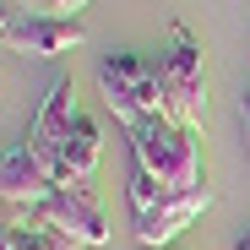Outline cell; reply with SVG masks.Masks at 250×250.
I'll return each instance as SVG.
<instances>
[{"label":"cell","mask_w":250,"mask_h":250,"mask_svg":"<svg viewBox=\"0 0 250 250\" xmlns=\"http://www.w3.org/2000/svg\"><path fill=\"white\" fill-rule=\"evenodd\" d=\"M131 158H136V169H142V174H152V180L169 190V196L207 185L196 131L174 125L169 114H147L142 125H131Z\"/></svg>","instance_id":"obj_1"},{"label":"cell","mask_w":250,"mask_h":250,"mask_svg":"<svg viewBox=\"0 0 250 250\" xmlns=\"http://www.w3.org/2000/svg\"><path fill=\"white\" fill-rule=\"evenodd\" d=\"M158 71V87H163V114L185 131H201V114H207V60H201V44L174 27V44L158 49L152 60Z\"/></svg>","instance_id":"obj_2"},{"label":"cell","mask_w":250,"mask_h":250,"mask_svg":"<svg viewBox=\"0 0 250 250\" xmlns=\"http://www.w3.org/2000/svg\"><path fill=\"white\" fill-rule=\"evenodd\" d=\"M49 196H55V180L33 158L27 142L0 152V229H17V234L44 229V201Z\"/></svg>","instance_id":"obj_3"},{"label":"cell","mask_w":250,"mask_h":250,"mask_svg":"<svg viewBox=\"0 0 250 250\" xmlns=\"http://www.w3.org/2000/svg\"><path fill=\"white\" fill-rule=\"evenodd\" d=\"M98 82H104V104L114 109V120H125V131L142 125L147 114H163V87L147 55H104Z\"/></svg>","instance_id":"obj_4"},{"label":"cell","mask_w":250,"mask_h":250,"mask_svg":"<svg viewBox=\"0 0 250 250\" xmlns=\"http://www.w3.org/2000/svg\"><path fill=\"white\" fill-rule=\"evenodd\" d=\"M76 120H82V109H76V82H71V76H55L49 93H44V104H38V114H33V125H27V136H22L44 169L55 163V152H60V142L71 136ZM49 180H55V174H49Z\"/></svg>","instance_id":"obj_5"},{"label":"cell","mask_w":250,"mask_h":250,"mask_svg":"<svg viewBox=\"0 0 250 250\" xmlns=\"http://www.w3.org/2000/svg\"><path fill=\"white\" fill-rule=\"evenodd\" d=\"M44 223L76 234L82 245H104L109 239V218H104V201H98L93 180L87 185H55V196L44 201Z\"/></svg>","instance_id":"obj_6"},{"label":"cell","mask_w":250,"mask_h":250,"mask_svg":"<svg viewBox=\"0 0 250 250\" xmlns=\"http://www.w3.org/2000/svg\"><path fill=\"white\" fill-rule=\"evenodd\" d=\"M207 207H212V185H196V190H180V196H163L158 207H147V212H136V239L147 245V250H158V245H169V239H180Z\"/></svg>","instance_id":"obj_7"},{"label":"cell","mask_w":250,"mask_h":250,"mask_svg":"<svg viewBox=\"0 0 250 250\" xmlns=\"http://www.w3.org/2000/svg\"><path fill=\"white\" fill-rule=\"evenodd\" d=\"M82 38H87L82 17H22V22L6 27L0 44L17 49V55H65V49L82 44Z\"/></svg>","instance_id":"obj_8"},{"label":"cell","mask_w":250,"mask_h":250,"mask_svg":"<svg viewBox=\"0 0 250 250\" xmlns=\"http://www.w3.org/2000/svg\"><path fill=\"white\" fill-rule=\"evenodd\" d=\"M98 152H104V136H98V125L82 114V120L71 125V136L60 142L55 163H49L55 185H87V180H93V169H98Z\"/></svg>","instance_id":"obj_9"},{"label":"cell","mask_w":250,"mask_h":250,"mask_svg":"<svg viewBox=\"0 0 250 250\" xmlns=\"http://www.w3.org/2000/svg\"><path fill=\"white\" fill-rule=\"evenodd\" d=\"M17 250H82V239L65 234V229H55V223H44V229L17 234Z\"/></svg>","instance_id":"obj_10"},{"label":"cell","mask_w":250,"mask_h":250,"mask_svg":"<svg viewBox=\"0 0 250 250\" xmlns=\"http://www.w3.org/2000/svg\"><path fill=\"white\" fill-rule=\"evenodd\" d=\"M239 114H245V131H250V98H239Z\"/></svg>","instance_id":"obj_11"},{"label":"cell","mask_w":250,"mask_h":250,"mask_svg":"<svg viewBox=\"0 0 250 250\" xmlns=\"http://www.w3.org/2000/svg\"><path fill=\"white\" fill-rule=\"evenodd\" d=\"M6 27H11V17H6V6H0V38H6Z\"/></svg>","instance_id":"obj_12"},{"label":"cell","mask_w":250,"mask_h":250,"mask_svg":"<svg viewBox=\"0 0 250 250\" xmlns=\"http://www.w3.org/2000/svg\"><path fill=\"white\" fill-rule=\"evenodd\" d=\"M245 98H250V93H245Z\"/></svg>","instance_id":"obj_13"}]
</instances>
